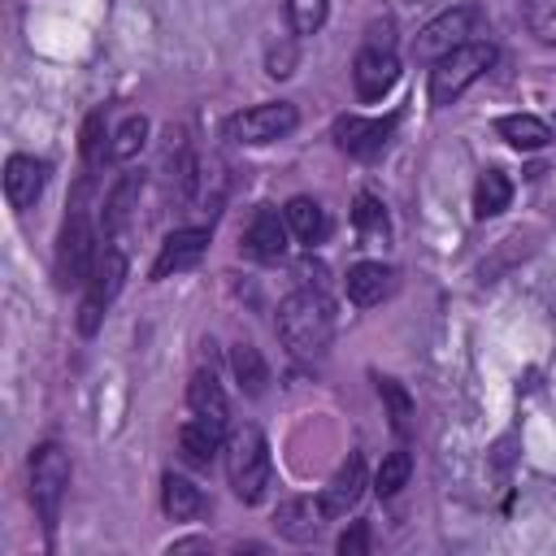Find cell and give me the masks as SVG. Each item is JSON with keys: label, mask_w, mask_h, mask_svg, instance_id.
Instances as JSON below:
<instances>
[{"label": "cell", "mask_w": 556, "mask_h": 556, "mask_svg": "<svg viewBox=\"0 0 556 556\" xmlns=\"http://www.w3.org/2000/svg\"><path fill=\"white\" fill-rule=\"evenodd\" d=\"M495 43L491 39H469V43H460V48H452L447 56H439L434 61V70H430V104H452L465 87H473L491 65H495Z\"/></svg>", "instance_id": "5"}, {"label": "cell", "mask_w": 556, "mask_h": 556, "mask_svg": "<svg viewBox=\"0 0 556 556\" xmlns=\"http://www.w3.org/2000/svg\"><path fill=\"white\" fill-rule=\"evenodd\" d=\"M204 252H208V230H204V226H182V230L165 235V243H161V252H156V261H152V282H161V278H169V274L195 269V265L204 261Z\"/></svg>", "instance_id": "12"}, {"label": "cell", "mask_w": 556, "mask_h": 556, "mask_svg": "<svg viewBox=\"0 0 556 556\" xmlns=\"http://www.w3.org/2000/svg\"><path fill=\"white\" fill-rule=\"evenodd\" d=\"M148 139V117L143 113H130L117 122V130L109 135V161H130Z\"/></svg>", "instance_id": "25"}, {"label": "cell", "mask_w": 556, "mask_h": 556, "mask_svg": "<svg viewBox=\"0 0 556 556\" xmlns=\"http://www.w3.org/2000/svg\"><path fill=\"white\" fill-rule=\"evenodd\" d=\"M408 473H413V456H408L404 447H395V452L382 456V465H378V473H374V491H378L382 500H391L400 486H408Z\"/></svg>", "instance_id": "27"}, {"label": "cell", "mask_w": 556, "mask_h": 556, "mask_svg": "<svg viewBox=\"0 0 556 556\" xmlns=\"http://www.w3.org/2000/svg\"><path fill=\"white\" fill-rule=\"evenodd\" d=\"M70 491V452L61 443H39L30 452V508L43 521V530L52 534L61 521V504Z\"/></svg>", "instance_id": "4"}, {"label": "cell", "mask_w": 556, "mask_h": 556, "mask_svg": "<svg viewBox=\"0 0 556 556\" xmlns=\"http://www.w3.org/2000/svg\"><path fill=\"white\" fill-rule=\"evenodd\" d=\"M274 326H278V339L291 356L317 361L334 339V304L321 287H295L291 295L278 300Z\"/></svg>", "instance_id": "1"}, {"label": "cell", "mask_w": 556, "mask_h": 556, "mask_svg": "<svg viewBox=\"0 0 556 556\" xmlns=\"http://www.w3.org/2000/svg\"><path fill=\"white\" fill-rule=\"evenodd\" d=\"M361 495H365V456L352 452V456L334 469V478L321 486V508H326L330 517H348V513L361 504Z\"/></svg>", "instance_id": "15"}, {"label": "cell", "mask_w": 556, "mask_h": 556, "mask_svg": "<svg viewBox=\"0 0 556 556\" xmlns=\"http://www.w3.org/2000/svg\"><path fill=\"white\" fill-rule=\"evenodd\" d=\"M96 256H100V243H96L87 204H74L65 226H61V239H56V282L61 287H83Z\"/></svg>", "instance_id": "8"}, {"label": "cell", "mask_w": 556, "mask_h": 556, "mask_svg": "<svg viewBox=\"0 0 556 556\" xmlns=\"http://www.w3.org/2000/svg\"><path fill=\"white\" fill-rule=\"evenodd\" d=\"M495 135H500L508 148H517V152H539V148H547V139H552L547 122L534 117V113H504V117H495Z\"/></svg>", "instance_id": "20"}, {"label": "cell", "mask_w": 556, "mask_h": 556, "mask_svg": "<svg viewBox=\"0 0 556 556\" xmlns=\"http://www.w3.org/2000/svg\"><path fill=\"white\" fill-rule=\"evenodd\" d=\"M478 26H482L478 4H456V9H443L439 17H430V22L417 30V39H413V56L434 65V61H439V56H447L452 48L469 43V39L478 35Z\"/></svg>", "instance_id": "9"}, {"label": "cell", "mask_w": 556, "mask_h": 556, "mask_svg": "<svg viewBox=\"0 0 556 556\" xmlns=\"http://www.w3.org/2000/svg\"><path fill=\"white\" fill-rule=\"evenodd\" d=\"M230 369H235V382H239L243 395H252V400L265 395V387H269V365H265V356H261L248 339H239V343L230 348Z\"/></svg>", "instance_id": "22"}, {"label": "cell", "mask_w": 556, "mask_h": 556, "mask_svg": "<svg viewBox=\"0 0 556 556\" xmlns=\"http://www.w3.org/2000/svg\"><path fill=\"white\" fill-rule=\"evenodd\" d=\"M343 287H348V300H352V304L374 308V304H382V300L391 295L395 269L382 265V261H356V265L348 269V278H343Z\"/></svg>", "instance_id": "16"}, {"label": "cell", "mask_w": 556, "mask_h": 556, "mask_svg": "<svg viewBox=\"0 0 556 556\" xmlns=\"http://www.w3.org/2000/svg\"><path fill=\"white\" fill-rule=\"evenodd\" d=\"M282 217H287L291 235H295L304 248H317V243H326V235H330V213H326L313 195H291L287 208H282Z\"/></svg>", "instance_id": "17"}, {"label": "cell", "mask_w": 556, "mask_h": 556, "mask_svg": "<svg viewBox=\"0 0 556 556\" xmlns=\"http://www.w3.org/2000/svg\"><path fill=\"white\" fill-rule=\"evenodd\" d=\"M365 552H369V526L365 521H352L339 534V556H365Z\"/></svg>", "instance_id": "32"}, {"label": "cell", "mask_w": 556, "mask_h": 556, "mask_svg": "<svg viewBox=\"0 0 556 556\" xmlns=\"http://www.w3.org/2000/svg\"><path fill=\"white\" fill-rule=\"evenodd\" d=\"M187 404H191L195 417H204V421H213V426L226 430V421H230V400H226V391H222V382H217L213 369H195V374H191Z\"/></svg>", "instance_id": "18"}, {"label": "cell", "mask_w": 556, "mask_h": 556, "mask_svg": "<svg viewBox=\"0 0 556 556\" xmlns=\"http://www.w3.org/2000/svg\"><path fill=\"white\" fill-rule=\"evenodd\" d=\"M400 78V56H395V22L382 17L365 30L361 48H356V61H352V87L365 104L382 100Z\"/></svg>", "instance_id": "2"}, {"label": "cell", "mask_w": 556, "mask_h": 556, "mask_svg": "<svg viewBox=\"0 0 556 556\" xmlns=\"http://www.w3.org/2000/svg\"><path fill=\"white\" fill-rule=\"evenodd\" d=\"M269 473H274V460H269L265 434L256 426L230 430V439H226V478H230V491L243 504H261L265 500V486H269Z\"/></svg>", "instance_id": "3"}, {"label": "cell", "mask_w": 556, "mask_h": 556, "mask_svg": "<svg viewBox=\"0 0 556 556\" xmlns=\"http://www.w3.org/2000/svg\"><path fill=\"white\" fill-rule=\"evenodd\" d=\"M222 439H226V430L213 426V421H204V417H195V413H191V421L178 426V452H182V460L195 465V469H204V465L222 452Z\"/></svg>", "instance_id": "19"}, {"label": "cell", "mask_w": 556, "mask_h": 556, "mask_svg": "<svg viewBox=\"0 0 556 556\" xmlns=\"http://www.w3.org/2000/svg\"><path fill=\"white\" fill-rule=\"evenodd\" d=\"M526 26L539 43L556 48V0H526Z\"/></svg>", "instance_id": "30"}, {"label": "cell", "mask_w": 556, "mask_h": 556, "mask_svg": "<svg viewBox=\"0 0 556 556\" xmlns=\"http://www.w3.org/2000/svg\"><path fill=\"white\" fill-rule=\"evenodd\" d=\"M161 508L174 521H191V517L204 513V491L191 478H182V473H165L161 478Z\"/></svg>", "instance_id": "21"}, {"label": "cell", "mask_w": 556, "mask_h": 556, "mask_svg": "<svg viewBox=\"0 0 556 556\" xmlns=\"http://www.w3.org/2000/svg\"><path fill=\"white\" fill-rule=\"evenodd\" d=\"M122 282H126V252L113 248V243H104L100 256H96V265H91V274H87V282H83V304H78V330L83 334H96L100 330V321H104L109 304L117 300Z\"/></svg>", "instance_id": "7"}, {"label": "cell", "mask_w": 556, "mask_h": 556, "mask_svg": "<svg viewBox=\"0 0 556 556\" xmlns=\"http://www.w3.org/2000/svg\"><path fill=\"white\" fill-rule=\"evenodd\" d=\"M334 143H339V152H348V156H356V161H374V156H382V148L391 143V135H395V117H361V113H343V117H334Z\"/></svg>", "instance_id": "10"}, {"label": "cell", "mask_w": 556, "mask_h": 556, "mask_svg": "<svg viewBox=\"0 0 556 556\" xmlns=\"http://www.w3.org/2000/svg\"><path fill=\"white\" fill-rule=\"evenodd\" d=\"M300 126V109L291 100H265V104H252V109H239L222 122V135L230 143H248V148H261V143H278L287 139L291 130Z\"/></svg>", "instance_id": "6"}, {"label": "cell", "mask_w": 556, "mask_h": 556, "mask_svg": "<svg viewBox=\"0 0 556 556\" xmlns=\"http://www.w3.org/2000/svg\"><path fill=\"white\" fill-rule=\"evenodd\" d=\"M352 226L361 230V239H365V243H387V235H391L387 208H382V200H378V195H369V191H361V195H356V204H352Z\"/></svg>", "instance_id": "24"}, {"label": "cell", "mask_w": 556, "mask_h": 556, "mask_svg": "<svg viewBox=\"0 0 556 556\" xmlns=\"http://www.w3.org/2000/svg\"><path fill=\"white\" fill-rule=\"evenodd\" d=\"M48 174H52V165H48L43 156L13 152V156L4 161V200H9L17 213L35 208V200H39L43 187H48Z\"/></svg>", "instance_id": "11"}, {"label": "cell", "mask_w": 556, "mask_h": 556, "mask_svg": "<svg viewBox=\"0 0 556 556\" xmlns=\"http://www.w3.org/2000/svg\"><path fill=\"white\" fill-rule=\"evenodd\" d=\"M83 156H87V165H100V161L109 156V135H104V109H96V113L87 117V126H83Z\"/></svg>", "instance_id": "31"}, {"label": "cell", "mask_w": 556, "mask_h": 556, "mask_svg": "<svg viewBox=\"0 0 556 556\" xmlns=\"http://www.w3.org/2000/svg\"><path fill=\"white\" fill-rule=\"evenodd\" d=\"M287 235H291V226H287V217L278 213V208H269V204H261L256 213H252V222L243 226V252L252 256V261H278L282 252H287Z\"/></svg>", "instance_id": "13"}, {"label": "cell", "mask_w": 556, "mask_h": 556, "mask_svg": "<svg viewBox=\"0 0 556 556\" xmlns=\"http://www.w3.org/2000/svg\"><path fill=\"white\" fill-rule=\"evenodd\" d=\"M326 13H330V0H287V22H291V35H317L326 26Z\"/></svg>", "instance_id": "29"}, {"label": "cell", "mask_w": 556, "mask_h": 556, "mask_svg": "<svg viewBox=\"0 0 556 556\" xmlns=\"http://www.w3.org/2000/svg\"><path fill=\"white\" fill-rule=\"evenodd\" d=\"M135 195H139V174H126V178L109 191V200H104V239H113V235L122 230V222L130 217Z\"/></svg>", "instance_id": "26"}, {"label": "cell", "mask_w": 556, "mask_h": 556, "mask_svg": "<svg viewBox=\"0 0 556 556\" xmlns=\"http://www.w3.org/2000/svg\"><path fill=\"white\" fill-rule=\"evenodd\" d=\"M508 200H513V182H508V174L495 169V165L482 169L478 182H473V217H478V222L500 217V213L508 208Z\"/></svg>", "instance_id": "23"}, {"label": "cell", "mask_w": 556, "mask_h": 556, "mask_svg": "<svg viewBox=\"0 0 556 556\" xmlns=\"http://www.w3.org/2000/svg\"><path fill=\"white\" fill-rule=\"evenodd\" d=\"M326 521H330V513L321 508V495H317V500L295 495V500L278 504V513H274V530H278L282 539H291V543H313Z\"/></svg>", "instance_id": "14"}, {"label": "cell", "mask_w": 556, "mask_h": 556, "mask_svg": "<svg viewBox=\"0 0 556 556\" xmlns=\"http://www.w3.org/2000/svg\"><path fill=\"white\" fill-rule=\"evenodd\" d=\"M378 395H382V404H387L391 430H395V434H408V430H413V395H408L395 378H378Z\"/></svg>", "instance_id": "28"}, {"label": "cell", "mask_w": 556, "mask_h": 556, "mask_svg": "<svg viewBox=\"0 0 556 556\" xmlns=\"http://www.w3.org/2000/svg\"><path fill=\"white\" fill-rule=\"evenodd\" d=\"M291 65H295V52H291V48H282V52L274 48V52H269V74H274V78H287Z\"/></svg>", "instance_id": "33"}]
</instances>
